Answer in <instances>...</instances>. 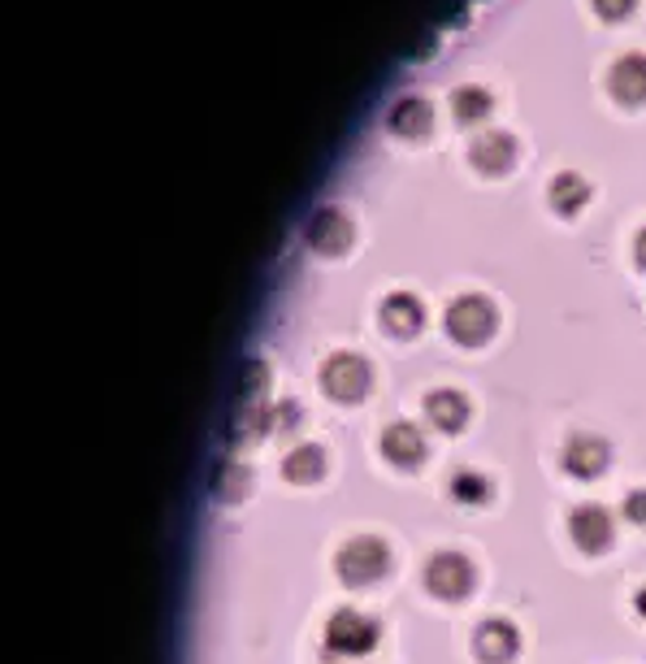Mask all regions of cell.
<instances>
[{
	"label": "cell",
	"instance_id": "obj_1",
	"mask_svg": "<svg viewBox=\"0 0 646 664\" xmlns=\"http://www.w3.org/2000/svg\"><path fill=\"white\" fill-rule=\"evenodd\" d=\"M339 578L348 582V586H373V582H382L387 578V569H391V552H387V543L382 539H373V534H356L343 543V552H339Z\"/></svg>",
	"mask_w": 646,
	"mask_h": 664
},
{
	"label": "cell",
	"instance_id": "obj_2",
	"mask_svg": "<svg viewBox=\"0 0 646 664\" xmlns=\"http://www.w3.org/2000/svg\"><path fill=\"white\" fill-rule=\"evenodd\" d=\"M448 335L464 348H478L495 335V305L482 296H460L448 308Z\"/></svg>",
	"mask_w": 646,
	"mask_h": 664
},
{
	"label": "cell",
	"instance_id": "obj_3",
	"mask_svg": "<svg viewBox=\"0 0 646 664\" xmlns=\"http://www.w3.org/2000/svg\"><path fill=\"white\" fill-rule=\"evenodd\" d=\"M373 643H378V625L356 609H339L326 625V647L339 656H365Z\"/></svg>",
	"mask_w": 646,
	"mask_h": 664
},
{
	"label": "cell",
	"instance_id": "obj_4",
	"mask_svg": "<svg viewBox=\"0 0 646 664\" xmlns=\"http://www.w3.org/2000/svg\"><path fill=\"white\" fill-rule=\"evenodd\" d=\"M321 387L339 400V405H356L369 391V365L351 353H335L321 365Z\"/></svg>",
	"mask_w": 646,
	"mask_h": 664
},
{
	"label": "cell",
	"instance_id": "obj_5",
	"mask_svg": "<svg viewBox=\"0 0 646 664\" xmlns=\"http://www.w3.org/2000/svg\"><path fill=\"white\" fill-rule=\"evenodd\" d=\"M425 586L439 600H464L473 586V564L464 561L460 552H439L434 561L425 564Z\"/></svg>",
	"mask_w": 646,
	"mask_h": 664
},
{
	"label": "cell",
	"instance_id": "obj_6",
	"mask_svg": "<svg viewBox=\"0 0 646 664\" xmlns=\"http://www.w3.org/2000/svg\"><path fill=\"white\" fill-rule=\"evenodd\" d=\"M516 647H521V634H516V625L503 621V616L482 621L478 634H473V652H478L482 664H507L516 656Z\"/></svg>",
	"mask_w": 646,
	"mask_h": 664
},
{
	"label": "cell",
	"instance_id": "obj_7",
	"mask_svg": "<svg viewBox=\"0 0 646 664\" xmlns=\"http://www.w3.org/2000/svg\"><path fill=\"white\" fill-rule=\"evenodd\" d=\"M568 534H573V543L586 556H595V552H603L612 543V517H607V509H598V504H582V509L568 512Z\"/></svg>",
	"mask_w": 646,
	"mask_h": 664
},
{
	"label": "cell",
	"instance_id": "obj_8",
	"mask_svg": "<svg viewBox=\"0 0 646 664\" xmlns=\"http://www.w3.org/2000/svg\"><path fill=\"white\" fill-rule=\"evenodd\" d=\"M560 464L573 478H595V473H603V464H607V443L598 435H573L564 443V452H560Z\"/></svg>",
	"mask_w": 646,
	"mask_h": 664
},
{
	"label": "cell",
	"instance_id": "obj_9",
	"mask_svg": "<svg viewBox=\"0 0 646 664\" xmlns=\"http://www.w3.org/2000/svg\"><path fill=\"white\" fill-rule=\"evenodd\" d=\"M382 457L399 464V469H412V464H421L425 457V439H421V430L412 426V421H396V426H387L382 430Z\"/></svg>",
	"mask_w": 646,
	"mask_h": 664
},
{
	"label": "cell",
	"instance_id": "obj_10",
	"mask_svg": "<svg viewBox=\"0 0 646 664\" xmlns=\"http://www.w3.org/2000/svg\"><path fill=\"white\" fill-rule=\"evenodd\" d=\"M308 244H312L317 253H326V256L343 253V248L351 244L348 217H343V213H335V208H321V213L308 222Z\"/></svg>",
	"mask_w": 646,
	"mask_h": 664
},
{
	"label": "cell",
	"instance_id": "obj_11",
	"mask_svg": "<svg viewBox=\"0 0 646 664\" xmlns=\"http://www.w3.org/2000/svg\"><path fill=\"white\" fill-rule=\"evenodd\" d=\"M421 321H425V313H421V300H417V296L399 292V296H387V300H382V326H387L391 335H399V339L417 335Z\"/></svg>",
	"mask_w": 646,
	"mask_h": 664
},
{
	"label": "cell",
	"instance_id": "obj_12",
	"mask_svg": "<svg viewBox=\"0 0 646 664\" xmlns=\"http://www.w3.org/2000/svg\"><path fill=\"white\" fill-rule=\"evenodd\" d=\"M425 417L439 426V430H464V421H469V405H464V396L460 391H430L425 396Z\"/></svg>",
	"mask_w": 646,
	"mask_h": 664
},
{
	"label": "cell",
	"instance_id": "obj_13",
	"mask_svg": "<svg viewBox=\"0 0 646 664\" xmlns=\"http://www.w3.org/2000/svg\"><path fill=\"white\" fill-rule=\"evenodd\" d=\"M612 92L621 101H646V57H621L612 65Z\"/></svg>",
	"mask_w": 646,
	"mask_h": 664
},
{
	"label": "cell",
	"instance_id": "obj_14",
	"mask_svg": "<svg viewBox=\"0 0 646 664\" xmlns=\"http://www.w3.org/2000/svg\"><path fill=\"white\" fill-rule=\"evenodd\" d=\"M213 496L222 500V504H235V500H244L252 491V473L239 464V460H217V469H213Z\"/></svg>",
	"mask_w": 646,
	"mask_h": 664
},
{
	"label": "cell",
	"instance_id": "obj_15",
	"mask_svg": "<svg viewBox=\"0 0 646 664\" xmlns=\"http://www.w3.org/2000/svg\"><path fill=\"white\" fill-rule=\"evenodd\" d=\"M283 473H287V482L308 487V482H317V478L326 473V452H321L317 443H304V448H296V452H287Z\"/></svg>",
	"mask_w": 646,
	"mask_h": 664
},
{
	"label": "cell",
	"instance_id": "obj_16",
	"mask_svg": "<svg viewBox=\"0 0 646 664\" xmlns=\"http://www.w3.org/2000/svg\"><path fill=\"white\" fill-rule=\"evenodd\" d=\"M269 421H274V412H265L260 400H248V405H239V412L230 417L226 435H230V443H248V439H260V435L269 430Z\"/></svg>",
	"mask_w": 646,
	"mask_h": 664
},
{
	"label": "cell",
	"instance_id": "obj_17",
	"mask_svg": "<svg viewBox=\"0 0 646 664\" xmlns=\"http://www.w3.org/2000/svg\"><path fill=\"white\" fill-rule=\"evenodd\" d=\"M469 156H473V165L482 174H499L512 161V140L507 135H482V140H473V153Z\"/></svg>",
	"mask_w": 646,
	"mask_h": 664
},
{
	"label": "cell",
	"instance_id": "obj_18",
	"mask_svg": "<svg viewBox=\"0 0 646 664\" xmlns=\"http://www.w3.org/2000/svg\"><path fill=\"white\" fill-rule=\"evenodd\" d=\"M586 196H591V187L577 174H560L551 183V205H555V213H577V208L586 205Z\"/></svg>",
	"mask_w": 646,
	"mask_h": 664
},
{
	"label": "cell",
	"instance_id": "obj_19",
	"mask_svg": "<svg viewBox=\"0 0 646 664\" xmlns=\"http://www.w3.org/2000/svg\"><path fill=\"white\" fill-rule=\"evenodd\" d=\"M451 500L455 504H486L491 500V482L482 473H473V469H460V473H451Z\"/></svg>",
	"mask_w": 646,
	"mask_h": 664
},
{
	"label": "cell",
	"instance_id": "obj_20",
	"mask_svg": "<svg viewBox=\"0 0 646 664\" xmlns=\"http://www.w3.org/2000/svg\"><path fill=\"white\" fill-rule=\"evenodd\" d=\"M265 387H269V369H265V360H244V369H239V382H235V396H239V405L260 400V396H265Z\"/></svg>",
	"mask_w": 646,
	"mask_h": 664
},
{
	"label": "cell",
	"instance_id": "obj_21",
	"mask_svg": "<svg viewBox=\"0 0 646 664\" xmlns=\"http://www.w3.org/2000/svg\"><path fill=\"white\" fill-rule=\"evenodd\" d=\"M391 126H396L399 135H421L430 126V109L421 101H399L391 109Z\"/></svg>",
	"mask_w": 646,
	"mask_h": 664
},
{
	"label": "cell",
	"instance_id": "obj_22",
	"mask_svg": "<svg viewBox=\"0 0 646 664\" xmlns=\"http://www.w3.org/2000/svg\"><path fill=\"white\" fill-rule=\"evenodd\" d=\"M486 104H491V96L482 92V88H464V92H455V118H482L486 113Z\"/></svg>",
	"mask_w": 646,
	"mask_h": 664
},
{
	"label": "cell",
	"instance_id": "obj_23",
	"mask_svg": "<svg viewBox=\"0 0 646 664\" xmlns=\"http://www.w3.org/2000/svg\"><path fill=\"white\" fill-rule=\"evenodd\" d=\"M621 512H625L629 525H646V491H629L625 504H621Z\"/></svg>",
	"mask_w": 646,
	"mask_h": 664
},
{
	"label": "cell",
	"instance_id": "obj_24",
	"mask_svg": "<svg viewBox=\"0 0 646 664\" xmlns=\"http://www.w3.org/2000/svg\"><path fill=\"white\" fill-rule=\"evenodd\" d=\"M274 426H278V430H296L299 405H278V409H274Z\"/></svg>",
	"mask_w": 646,
	"mask_h": 664
},
{
	"label": "cell",
	"instance_id": "obj_25",
	"mask_svg": "<svg viewBox=\"0 0 646 664\" xmlns=\"http://www.w3.org/2000/svg\"><path fill=\"white\" fill-rule=\"evenodd\" d=\"M598 13H607V18H621V13H629V4L634 0H595Z\"/></svg>",
	"mask_w": 646,
	"mask_h": 664
},
{
	"label": "cell",
	"instance_id": "obj_26",
	"mask_svg": "<svg viewBox=\"0 0 646 664\" xmlns=\"http://www.w3.org/2000/svg\"><path fill=\"white\" fill-rule=\"evenodd\" d=\"M634 256H638V265L646 269V231H638V239H634Z\"/></svg>",
	"mask_w": 646,
	"mask_h": 664
},
{
	"label": "cell",
	"instance_id": "obj_27",
	"mask_svg": "<svg viewBox=\"0 0 646 664\" xmlns=\"http://www.w3.org/2000/svg\"><path fill=\"white\" fill-rule=\"evenodd\" d=\"M634 609H638V613L646 616V586H643V591H638V595H634Z\"/></svg>",
	"mask_w": 646,
	"mask_h": 664
}]
</instances>
